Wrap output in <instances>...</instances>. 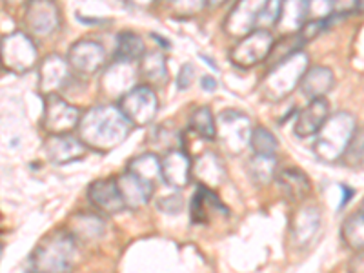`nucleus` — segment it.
Segmentation results:
<instances>
[{"label": "nucleus", "mask_w": 364, "mask_h": 273, "mask_svg": "<svg viewBox=\"0 0 364 273\" xmlns=\"http://www.w3.org/2000/svg\"><path fill=\"white\" fill-rule=\"evenodd\" d=\"M250 148L253 149L255 155H275L277 157L279 141L268 128L255 126L252 133V141H250Z\"/></svg>", "instance_id": "nucleus-33"}, {"label": "nucleus", "mask_w": 364, "mask_h": 273, "mask_svg": "<svg viewBox=\"0 0 364 273\" xmlns=\"http://www.w3.org/2000/svg\"><path fill=\"white\" fill-rule=\"evenodd\" d=\"M330 115L331 112L328 99L310 100L301 112L295 113V136H299V139H314L321 132V128H323Z\"/></svg>", "instance_id": "nucleus-17"}, {"label": "nucleus", "mask_w": 364, "mask_h": 273, "mask_svg": "<svg viewBox=\"0 0 364 273\" xmlns=\"http://www.w3.org/2000/svg\"><path fill=\"white\" fill-rule=\"evenodd\" d=\"M0 66H2V64H0Z\"/></svg>", "instance_id": "nucleus-43"}, {"label": "nucleus", "mask_w": 364, "mask_h": 273, "mask_svg": "<svg viewBox=\"0 0 364 273\" xmlns=\"http://www.w3.org/2000/svg\"><path fill=\"white\" fill-rule=\"evenodd\" d=\"M182 206H184V197H182L178 191H173L170 195H164L161 199L157 200V208L168 215H177L181 213Z\"/></svg>", "instance_id": "nucleus-36"}, {"label": "nucleus", "mask_w": 364, "mask_h": 273, "mask_svg": "<svg viewBox=\"0 0 364 273\" xmlns=\"http://www.w3.org/2000/svg\"><path fill=\"white\" fill-rule=\"evenodd\" d=\"M262 6H264V2H253V0L233 4V8L228 13L226 21H224V33L233 38H239V41L252 33L259 24Z\"/></svg>", "instance_id": "nucleus-13"}, {"label": "nucleus", "mask_w": 364, "mask_h": 273, "mask_svg": "<svg viewBox=\"0 0 364 273\" xmlns=\"http://www.w3.org/2000/svg\"><path fill=\"white\" fill-rule=\"evenodd\" d=\"M195 80V68L193 64H184L178 71V79H177V87L181 91H186L188 87L193 84Z\"/></svg>", "instance_id": "nucleus-37"}, {"label": "nucleus", "mask_w": 364, "mask_h": 273, "mask_svg": "<svg viewBox=\"0 0 364 273\" xmlns=\"http://www.w3.org/2000/svg\"><path fill=\"white\" fill-rule=\"evenodd\" d=\"M281 8L282 2H279V0L264 2V6L261 9V15H259L257 29H268V31H272V28H277L279 17H281Z\"/></svg>", "instance_id": "nucleus-35"}, {"label": "nucleus", "mask_w": 364, "mask_h": 273, "mask_svg": "<svg viewBox=\"0 0 364 273\" xmlns=\"http://www.w3.org/2000/svg\"><path fill=\"white\" fill-rule=\"evenodd\" d=\"M139 68V77L146 80V86L162 87L170 80V70L166 63V55L159 50L146 51L144 57L136 64Z\"/></svg>", "instance_id": "nucleus-24"}, {"label": "nucleus", "mask_w": 364, "mask_h": 273, "mask_svg": "<svg viewBox=\"0 0 364 273\" xmlns=\"http://www.w3.org/2000/svg\"><path fill=\"white\" fill-rule=\"evenodd\" d=\"M0 64L15 75H24L37 68L38 50L33 37L26 31H13L0 41Z\"/></svg>", "instance_id": "nucleus-6"}, {"label": "nucleus", "mask_w": 364, "mask_h": 273, "mask_svg": "<svg viewBox=\"0 0 364 273\" xmlns=\"http://www.w3.org/2000/svg\"><path fill=\"white\" fill-rule=\"evenodd\" d=\"M60 8L50 0L29 2L24 9L26 33L29 37L46 38L57 33L60 28Z\"/></svg>", "instance_id": "nucleus-10"}, {"label": "nucleus", "mask_w": 364, "mask_h": 273, "mask_svg": "<svg viewBox=\"0 0 364 273\" xmlns=\"http://www.w3.org/2000/svg\"><path fill=\"white\" fill-rule=\"evenodd\" d=\"M190 132L203 141H215L217 120L210 106H199L191 112Z\"/></svg>", "instance_id": "nucleus-31"}, {"label": "nucleus", "mask_w": 364, "mask_h": 273, "mask_svg": "<svg viewBox=\"0 0 364 273\" xmlns=\"http://www.w3.org/2000/svg\"><path fill=\"white\" fill-rule=\"evenodd\" d=\"M0 255H2V245H0Z\"/></svg>", "instance_id": "nucleus-41"}, {"label": "nucleus", "mask_w": 364, "mask_h": 273, "mask_svg": "<svg viewBox=\"0 0 364 273\" xmlns=\"http://www.w3.org/2000/svg\"><path fill=\"white\" fill-rule=\"evenodd\" d=\"M162 181L175 191H181L191 182L193 161L184 148L171 149L161 157Z\"/></svg>", "instance_id": "nucleus-14"}, {"label": "nucleus", "mask_w": 364, "mask_h": 273, "mask_svg": "<svg viewBox=\"0 0 364 273\" xmlns=\"http://www.w3.org/2000/svg\"><path fill=\"white\" fill-rule=\"evenodd\" d=\"M336 87V73L328 66H310L301 80L299 90L308 100L326 99V95Z\"/></svg>", "instance_id": "nucleus-22"}, {"label": "nucleus", "mask_w": 364, "mask_h": 273, "mask_svg": "<svg viewBox=\"0 0 364 273\" xmlns=\"http://www.w3.org/2000/svg\"><path fill=\"white\" fill-rule=\"evenodd\" d=\"M117 106L124 113L133 128H146V126L154 124V120L157 119L161 102H159L154 87L146 86V84H136L119 100Z\"/></svg>", "instance_id": "nucleus-7"}, {"label": "nucleus", "mask_w": 364, "mask_h": 273, "mask_svg": "<svg viewBox=\"0 0 364 273\" xmlns=\"http://www.w3.org/2000/svg\"><path fill=\"white\" fill-rule=\"evenodd\" d=\"M200 87H203L204 91H215L217 90L215 77H211V75H204L203 79H200Z\"/></svg>", "instance_id": "nucleus-40"}, {"label": "nucleus", "mask_w": 364, "mask_h": 273, "mask_svg": "<svg viewBox=\"0 0 364 273\" xmlns=\"http://www.w3.org/2000/svg\"><path fill=\"white\" fill-rule=\"evenodd\" d=\"M66 60L73 73L90 77V75L99 73L106 66V50L100 42L80 38L71 44Z\"/></svg>", "instance_id": "nucleus-12"}, {"label": "nucleus", "mask_w": 364, "mask_h": 273, "mask_svg": "<svg viewBox=\"0 0 364 273\" xmlns=\"http://www.w3.org/2000/svg\"><path fill=\"white\" fill-rule=\"evenodd\" d=\"M321 210L315 204H304L291 220V237L299 248H306L321 230Z\"/></svg>", "instance_id": "nucleus-20"}, {"label": "nucleus", "mask_w": 364, "mask_h": 273, "mask_svg": "<svg viewBox=\"0 0 364 273\" xmlns=\"http://www.w3.org/2000/svg\"><path fill=\"white\" fill-rule=\"evenodd\" d=\"M46 157L51 164L63 166L70 162H77L87 155L90 149L82 144L79 136L70 135H48L44 141Z\"/></svg>", "instance_id": "nucleus-15"}, {"label": "nucleus", "mask_w": 364, "mask_h": 273, "mask_svg": "<svg viewBox=\"0 0 364 273\" xmlns=\"http://www.w3.org/2000/svg\"><path fill=\"white\" fill-rule=\"evenodd\" d=\"M191 177L199 181V186L213 190L215 186L223 184L226 178V168L223 164V159L213 151H203L197 161H193Z\"/></svg>", "instance_id": "nucleus-23"}, {"label": "nucleus", "mask_w": 364, "mask_h": 273, "mask_svg": "<svg viewBox=\"0 0 364 273\" xmlns=\"http://www.w3.org/2000/svg\"><path fill=\"white\" fill-rule=\"evenodd\" d=\"M248 175L259 186H266L277 178L279 161L275 155H255L253 154L248 161Z\"/></svg>", "instance_id": "nucleus-30"}, {"label": "nucleus", "mask_w": 364, "mask_h": 273, "mask_svg": "<svg viewBox=\"0 0 364 273\" xmlns=\"http://www.w3.org/2000/svg\"><path fill=\"white\" fill-rule=\"evenodd\" d=\"M77 245L66 230L46 235L31 255L35 273H70L77 261Z\"/></svg>", "instance_id": "nucleus-4"}, {"label": "nucleus", "mask_w": 364, "mask_h": 273, "mask_svg": "<svg viewBox=\"0 0 364 273\" xmlns=\"http://www.w3.org/2000/svg\"><path fill=\"white\" fill-rule=\"evenodd\" d=\"M203 8H204L203 2H200V4H195V2H175L173 4V9L175 11L181 13V15H186L188 11L197 13V11H200Z\"/></svg>", "instance_id": "nucleus-38"}, {"label": "nucleus", "mask_w": 364, "mask_h": 273, "mask_svg": "<svg viewBox=\"0 0 364 273\" xmlns=\"http://www.w3.org/2000/svg\"><path fill=\"white\" fill-rule=\"evenodd\" d=\"M341 239L353 252H364V213L355 211L341 226Z\"/></svg>", "instance_id": "nucleus-32"}, {"label": "nucleus", "mask_w": 364, "mask_h": 273, "mask_svg": "<svg viewBox=\"0 0 364 273\" xmlns=\"http://www.w3.org/2000/svg\"><path fill=\"white\" fill-rule=\"evenodd\" d=\"M71 73L73 71H71L66 57L58 53L46 55L38 63V93L44 99L50 95H60V91L66 90L73 77Z\"/></svg>", "instance_id": "nucleus-11"}, {"label": "nucleus", "mask_w": 364, "mask_h": 273, "mask_svg": "<svg viewBox=\"0 0 364 273\" xmlns=\"http://www.w3.org/2000/svg\"><path fill=\"white\" fill-rule=\"evenodd\" d=\"M275 38L268 29H253L252 33L237 41V44L230 50V60L233 66L240 70H250L257 64L268 60L272 55Z\"/></svg>", "instance_id": "nucleus-8"}, {"label": "nucleus", "mask_w": 364, "mask_h": 273, "mask_svg": "<svg viewBox=\"0 0 364 273\" xmlns=\"http://www.w3.org/2000/svg\"><path fill=\"white\" fill-rule=\"evenodd\" d=\"M308 21V2H282L281 17H279L277 29H281L284 35H295L301 31L304 22Z\"/></svg>", "instance_id": "nucleus-28"}, {"label": "nucleus", "mask_w": 364, "mask_h": 273, "mask_svg": "<svg viewBox=\"0 0 364 273\" xmlns=\"http://www.w3.org/2000/svg\"><path fill=\"white\" fill-rule=\"evenodd\" d=\"M341 203H339V210H344L346 208V204L350 203V199L353 197V190L350 186H346V184H341Z\"/></svg>", "instance_id": "nucleus-39"}, {"label": "nucleus", "mask_w": 364, "mask_h": 273, "mask_svg": "<svg viewBox=\"0 0 364 273\" xmlns=\"http://www.w3.org/2000/svg\"><path fill=\"white\" fill-rule=\"evenodd\" d=\"M308 68H310V57L304 50L284 58L281 63L273 64L261 84L264 99L273 104L288 99L301 86V80Z\"/></svg>", "instance_id": "nucleus-3"}, {"label": "nucleus", "mask_w": 364, "mask_h": 273, "mask_svg": "<svg viewBox=\"0 0 364 273\" xmlns=\"http://www.w3.org/2000/svg\"><path fill=\"white\" fill-rule=\"evenodd\" d=\"M66 232L77 242H93L106 233V223L97 213H77L68 223Z\"/></svg>", "instance_id": "nucleus-25"}, {"label": "nucleus", "mask_w": 364, "mask_h": 273, "mask_svg": "<svg viewBox=\"0 0 364 273\" xmlns=\"http://www.w3.org/2000/svg\"><path fill=\"white\" fill-rule=\"evenodd\" d=\"M115 178L126 210H139V208L146 206L151 200V197H154L155 186L141 181V178L135 177L129 171H124V173H120Z\"/></svg>", "instance_id": "nucleus-21"}, {"label": "nucleus", "mask_w": 364, "mask_h": 273, "mask_svg": "<svg viewBox=\"0 0 364 273\" xmlns=\"http://www.w3.org/2000/svg\"><path fill=\"white\" fill-rule=\"evenodd\" d=\"M275 181L279 182V186H281V190L284 191L288 199L302 203V200L310 197L311 182L308 175L299 170V168H284V170L279 171Z\"/></svg>", "instance_id": "nucleus-26"}, {"label": "nucleus", "mask_w": 364, "mask_h": 273, "mask_svg": "<svg viewBox=\"0 0 364 273\" xmlns=\"http://www.w3.org/2000/svg\"><path fill=\"white\" fill-rule=\"evenodd\" d=\"M146 44L142 37L135 31H120L117 35V48H115V60L122 63L139 64L146 53Z\"/></svg>", "instance_id": "nucleus-29"}, {"label": "nucleus", "mask_w": 364, "mask_h": 273, "mask_svg": "<svg viewBox=\"0 0 364 273\" xmlns=\"http://www.w3.org/2000/svg\"><path fill=\"white\" fill-rule=\"evenodd\" d=\"M360 211H363V213H364V203H363V208H360Z\"/></svg>", "instance_id": "nucleus-42"}, {"label": "nucleus", "mask_w": 364, "mask_h": 273, "mask_svg": "<svg viewBox=\"0 0 364 273\" xmlns=\"http://www.w3.org/2000/svg\"><path fill=\"white\" fill-rule=\"evenodd\" d=\"M132 132L133 126L117 104H99L82 112L77 136L87 149L106 154L124 144Z\"/></svg>", "instance_id": "nucleus-1"}, {"label": "nucleus", "mask_w": 364, "mask_h": 273, "mask_svg": "<svg viewBox=\"0 0 364 273\" xmlns=\"http://www.w3.org/2000/svg\"><path fill=\"white\" fill-rule=\"evenodd\" d=\"M357 120L350 112H337L328 117L321 132L314 136V155L324 164L343 161L348 146L357 132Z\"/></svg>", "instance_id": "nucleus-2"}, {"label": "nucleus", "mask_w": 364, "mask_h": 273, "mask_svg": "<svg viewBox=\"0 0 364 273\" xmlns=\"http://www.w3.org/2000/svg\"><path fill=\"white\" fill-rule=\"evenodd\" d=\"M87 199L97 210L106 213V215H117V213L126 210L115 177L97 178V181L91 182L90 188H87Z\"/></svg>", "instance_id": "nucleus-18"}, {"label": "nucleus", "mask_w": 364, "mask_h": 273, "mask_svg": "<svg viewBox=\"0 0 364 273\" xmlns=\"http://www.w3.org/2000/svg\"><path fill=\"white\" fill-rule=\"evenodd\" d=\"M217 120L215 141L228 155H240L246 148H250L252 141L253 124L252 119L245 112L239 109H223Z\"/></svg>", "instance_id": "nucleus-5"}, {"label": "nucleus", "mask_w": 364, "mask_h": 273, "mask_svg": "<svg viewBox=\"0 0 364 273\" xmlns=\"http://www.w3.org/2000/svg\"><path fill=\"white\" fill-rule=\"evenodd\" d=\"M80 112L75 104L68 102L60 95H50L44 99L42 128L48 135H70L77 132L80 122Z\"/></svg>", "instance_id": "nucleus-9"}, {"label": "nucleus", "mask_w": 364, "mask_h": 273, "mask_svg": "<svg viewBox=\"0 0 364 273\" xmlns=\"http://www.w3.org/2000/svg\"><path fill=\"white\" fill-rule=\"evenodd\" d=\"M341 162L353 171H364V126L357 128L355 135H353Z\"/></svg>", "instance_id": "nucleus-34"}, {"label": "nucleus", "mask_w": 364, "mask_h": 273, "mask_svg": "<svg viewBox=\"0 0 364 273\" xmlns=\"http://www.w3.org/2000/svg\"><path fill=\"white\" fill-rule=\"evenodd\" d=\"M217 215H228V208L215 190L199 186L190 204V217L193 224H210Z\"/></svg>", "instance_id": "nucleus-19"}, {"label": "nucleus", "mask_w": 364, "mask_h": 273, "mask_svg": "<svg viewBox=\"0 0 364 273\" xmlns=\"http://www.w3.org/2000/svg\"><path fill=\"white\" fill-rule=\"evenodd\" d=\"M126 171H129V173H133L135 177L141 178V181L155 186L159 181H162L161 157H159L157 154H154V151L136 155V157H133L132 161L128 162Z\"/></svg>", "instance_id": "nucleus-27"}, {"label": "nucleus", "mask_w": 364, "mask_h": 273, "mask_svg": "<svg viewBox=\"0 0 364 273\" xmlns=\"http://www.w3.org/2000/svg\"><path fill=\"white\" fill-rule=\"evenodd\" d=\"M136 80H139V68H136V64L113 60L106 68V71H104L102 79H100V86H102V90L109 97H117L120 100L128 91H132L136 86Z\"/></svg>", "instance_id": "nucleus-16"}]
</instances>
